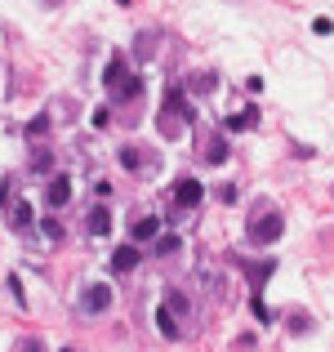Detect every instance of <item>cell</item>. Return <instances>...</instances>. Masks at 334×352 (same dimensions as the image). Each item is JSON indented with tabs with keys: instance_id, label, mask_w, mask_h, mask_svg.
I'll return each mask as SVG.
<instances>
[{
	"instance_id": "cell-1",
	"label": "cell",
	"mask_w": 334,
	"mask_h": 352,
	"mask_svg": "<svg viewBox=\"0 0 334 352\" xmlns=\"http://www.w3.org/2000/svg\"><path fill=\"white\" fill-rule=\"evenodd\" d=\"M188 125H197V107H192L188 89H183V85L165 89V107H161V116H156V129H161V138L170 143V138H179Z\"/></svg>"
},
{
	"instance_id": "cell-2",
	"label": "cell",
	"mask_w": 334,
	"mask_h": 352,
	"mask_svg": "<svg viewBox=\"0 0 334 352\" xmlns=\"http://www.w3.org/2000/svg\"><path fill=\"white\" fill-rule=\"evenodd\" d=\"M285 232V214L272 206V201H254V210L245 214V241L249 245H272Z\"/></svg>"
},
{
	"instance_id": "cell-3",
	"label": "cell",
	"mask_w": 334,
	"mask_h": 352,
	"mask_svg": "<svg viewBox=\"0 0 334 352\" xmlns=\"http://www.w3.org/2000/svg\"><path fill=\"white\" fill-rule=\"evenodd\" d=\"M103 89L111 103H129V98H138V89H143V80H138V72L125 67V54H111L107 72H103Z\"/></svg>"
},
{
	"instance_id": "cell-4",
	"label": "cell",
	"mask_w": 334,
	"mask_h": 352,
	"mask_svg": "<svg viewBox=\"0 0 334 352\" xmlns=\"http://www.w3.org/2000/svg\"><path fill=\"white\" fill-rule=\"evenodd\" d=\"M201 201H205V183L183 174V179L174 183V214L170 219H183V214H192V210H201Z\"/></svg>"
},
{
	"instance_id": "cell-5",
	"label": "cell",
	"mask_w": 334,
	"mask_h": 352,
	"mask_svg": "<svg viewBox=\"0 0 334 352\" xmlns=\"http://www.w3.org/2000/svg\"><path fill=\"white\" fill-rule=\"evenodd\" d=\"M161 308L170 312V317L179 321V326H183V321H192V317H197V303H192V294H188V290H179V285H165V299H161Z\"/></svg>"
},
{
	"instance_id": "cell-6",
	"label": "cell",
	"mask_w": 334,
	"mask_h": 352,
	"mask_svg": "<svg viewBox=\"0 0 334 352\" xmlns=\"http://www.w3.org/2000/svg\"><path fill=\"white\" fill-rule=\"evenodd\" d=\"M111 308V285H103V281H85L80 285V312H107Z\"/></svg>"
},
{
	"instance_id": "cell-7",
	"label": "cell",
	"mask_w": 334,
	"mask_h": 352,
	"mask_svg": "<svg viewBox=\"0 0 334 352\" xmlns=\"http://www.w3.org/2000/svg\"><path fill=\"white\" fill-rule=\"evenodd\" d=\"M116 161L125 165L129 174H134V170H138V174H152L156 165H161V156H156V152H143V147L129 143V147H120V152H116Z\"/></svg>"
},
{
	"instance_id": "cell-8",
	"label": "cell",
	"mask_w": 334,
	"mask_h": 352,
	"mask_svg": "<svg viewBox=\"0 0 334 352\" xmlns=\"http://www.w3.org/2000/svg\"><path fill=\"white\" fill-rule=\"evenodd\" d=\"M236 267H241V272H245V281H249V290H263V281H267V276H272L276 272V258H258V263H249V258H241L236 254Z\"/></svg>"
},
{
	"instance_id": "cell-9",
	"label": "cell",
	"mask_w": 334,
	"mask_h": 352,
	"mask_svg": "<svg viewBox=\"0 0 334 352\" xmlns=\"http://www.w3.org/2000/svg\"><path fill=\"white\" fill-rule=\"evenodd\" d=\"M227 156H232V143H227V134H223V129H214V134H205V147H201V161H205V165H227Z\"/></svg>"
},
{
	"instance_id": "cell-10",
	"label": "cell",
	"mask_w": 334,
	"mask_h": 352,
	"mask_svg": "<svg viewBox=\"0 0 334 352\" xmlns=\"http://www.w3.org/2000/svg\"><path fill=\"white\" fill-rule=\"evenodd\" d=\"M161 228H165L161 214H147V219H138V223L129 228V241H134V245H138V241H156V236H161Z\"/></svg>"
},
{
	"instance_id": "cell-11",
	"label": "cell",
	"mask_w": 334,
	"mask_h": 352,
	"mask_svg": "<svg viewBox=\"0 0 334 352\" xmlns=\"http://www.w3.org/2000/svg\"><path fill=\"white\" fill-rule=\"evenodd\" d=\"M138 258H143V250L129 241V245H120L116 254H111V272H129V267H138Z\"/></svg>"
},
{
	"instance_id": "cell-12",
	"label": "cell",
	"mask_w": 334,
	"mask_h": 352,
	"mask_svg": "<svg viewBox=\"0 0 334 352\" xmlns=\"http://www.w3.org/2000/svg\"><path fill=\"white\" fill-rule=\"evenodd\" d=\"M85 228H89V236H107L111 232V210L107 206H94L85 214Z\"/></svg>"
},
{
	"instance_id": "cell-13",
	"label": "cell",
	"mask_w": 334,
	"mask_h": 352,
	"mask_svg": "<svg viewBox=\"0 0 334 352\" xmlns=\"http://www.w3.org/2000/svg\"><path fill=\"white\" fill-rule=\"evenodd\" d=\"M45 201H49L54 210H63V206H67V201H71V183L63 179V174H54V183H49V188H45Z\"/></svg>"
},
{
	"instance_id": "cell-14",
	"label": "cell",
	"mask_w": 334,
	"mask_h": 352,
	"mask_svg": "<svg viewBox=\"0 0 334 352\" xmlns=\"http://www.w3.org/2000/svg\"><path fill=\"white\" fill-rule=\"evenodd\" d=\"M254 125H258V107H245L241 116L223 120V134H241V129H254Z\"/></svg>"
},
{
	"instance_id": "cell-15",
	"label": "cell",
	"mask_w": 334,
	"mask_h": 352,
	"mask_svg": "<svg viewBox=\"0 0 334 352\" xmlns=\"http://www.w3.org/2000/svg\"><path fill=\"white\" fill-rule=\"evenodd\" d=\"M214 85H219V76H214V72H192L183 89H188V94H210Z\"/></svg>"
},
{
	"instance_id": "cell-16",
	"label": "cell",
	"mask_w": 334,
	"mask_h": 352,
	"mask_svg": "<svg viewBox=\"0 0 334 352\" xmlns=\"http://www.w3.org/2000/svg\"><path fill=\"white\" fill-rule=\"evenodd\" d=\"M156 41H161V32H138V45H134V58L147 63L156 54Z\"/></svg>"
},
{
	"instance_id": "cell-17",
	"label": "cell",
	"mask_w": 334,
	"mask_h": 352,
	"mask_svg": "<svg viewBox=\"0 0 334 352\" xmlns=\"http://www.w3.org/2000/svg\"><path fill=\"white\" fill-rule=\"evenodd\" d=\"M156 330H161L165 339H183V326H179V321H174L165 308H156Z\"/></svg>"
},
{
	"instance_id": "cell-18",
	"label": "cell",
	"mask_w": 334,
	"mask_h": 352,
	"mask_svg": "<svg viewBox=\"0 0 334 352\" xmlns=\"http://www.w3.org/2000/svg\"><path fill=\"white\" fill-rule=\"evenodd\" d=\"M174 250H179V236H174V232H161V236H156V241H152V254H156V258H165V254H174Z\"/></svg>"
},
{
	"instance_id": "cell-19",
	"label": "cell",
	"mask_w": 334,
	"mask_h": 352,
	"mask_svg": "<svg viewBox=\"0 0 334 352\" xmlns=\"http://www.w3.org/2000/svg\"><path fill=\"white\" fill-rule=\"evenodd\" d=\"M14 228H18V232L32 228V206H14Z\"/></svg>"
},
{
	"instance_id": "cell-20",
	"label": "cell",
	"mask_w": 334,
	"mask_h": 352,
	"mask_svg": "<svg viewBox=\"0 0 334 352\" xmlns=\"http://www.w3.org/2000/svg\"><path fill=\"white\" fill-rule=\"evenodd\" d=\"M45 129H49V112H41V116H36L32 125H27V134H32V138H41Z\"/></svg>"
},
{
	"instance_id": "cell-21",
	"label": "cell",
	"mask_w": 334,
	"mask_h": 352,
	"mask_svg": "<svg viewBox=\"0 0 334 352\" xmlns=\"http://www.w3.org/2000/svg\"><path fill=\"white\" fill-rule=\"evenodd\" d=\"M290 330H294V335H303V330H312V317H303V312H294V317H290Z\"/></svg>"
},
{
	"instance_id": "cell-22",
	"label": "cell",
	"mask_w": 334,
	"mask_h": 352,
	"mask_svg": "<svg viewBox=\"0 0 334 352\" xmlns=\"http://www.w3.org/2000/svg\"><path fill=\"white\" fill-rule=\"evenodd\" d=\"M45 236H49V241H63V223H58V219H45Z\"/></svg>"
},
{
	"instance_id": "cell-23",
	"label": "cell",
	"mask_w": 334,
	"mask_h": 352,
	"mask_svg": "<svg viewBox=\"0 0 334 352\" xmlns=\"http://www.w3.org/2000/svg\"><path fill=\"white\" fill-rule=\"evenodd\" d=\"M312 32H317V36H330V32H334L330 18H317V23H312Z\"/></svg>"
},
{
	"instance_id": "cell-24",
	"label": "cell",
	"mask_w": 334,
	"mask_h": 352,
	"mask_svg": "<svg viewBox=\"0 0 334 352\" xmlns=\"http://www.w3.org/2000/svg\"><path fill=\"white\" fill-rule=\"evenodd\" d=\"M14 352H41V339H23V344H18Z\"/></svg>"
},
{
	"instance_id": "cell-25",
	"label": "cell",
	"mask_w": 334,
	"mask_h": 352,
	"mask_svg": "<svg viewBox=\"0 0 334 352\" xmlns=\"http://www.w3.org/2000/svg\"><path fill=\"white\" fill-rule=\"evenodd\" d=\"M41 5H45V9H58V5H63V0H41Z\"/></svg>"
},
{
	"instance_id": "cell-26",
	"label": "cell",
	"mask_w": 334,
	"mask_h": 352,
	"mask_svg": "<svg viewBox=\"0 0 334 352\" xmlns=\"http://www.w3.org/2000/svg\"><path fill=\"white\" fill-rule=\"evenodd\" d=\"M63 352H76V348H63Z\"/></svg>"
}]
</instances>
